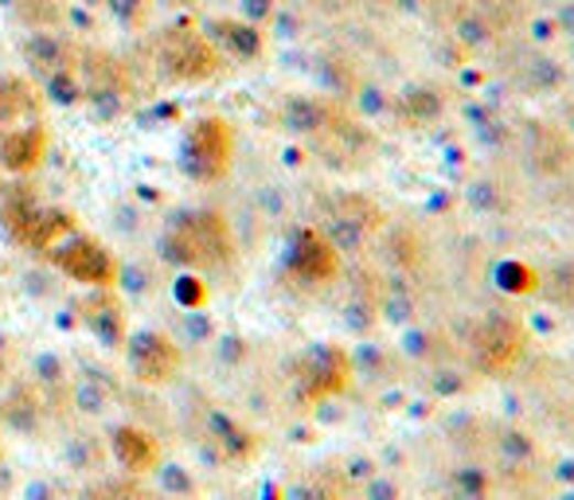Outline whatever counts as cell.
<instances>
[{
    "mask_svg": "<svg viewBox=\"0 0 574 500\" xmlns=\"http://www.w3.org/2000/svg\"><path fill=\"white\" fill-rule=\"evenodd\" d=\"M164 259L184 270H215L235 259L231 224L219 211H188L169 227L161 242Z\"/></svg>",
    "mask_w": 574,
    "mask_h": 500,
    "instance_id": "obj_1",
    "label": "cell"
},
{
    "mask_svg": "<svg viewBox=\"0 0 574 500\" xmlns=\"http://www.w3.org/2000/svg\"><path fill=\"white\" fill-rule=\"evenodd\" d=\"M235 133L224 118H199L184 141V173L199 184H215L231 173Z\"/></svg>",
    "mask_w": 574,
    "mask_h": 500,
    "instance_id": "obj_2",
    "label": "cell"
},
{
    "mask_svg": "<svg viewBox=\"0 0 574 500\" xmlns=\"http://www.w3.org/2000/svg\"><path fill=\"white\" fill-rule=\"evenodd\" d=\"M156 59L176 83H204L224 63L212 47V40L199 35L196 28H169L161 35V44H156Z\"/></svg>",
    "mask_w": 574,
    "mask_h": 500,
    "instance_id": "obj_3",
    "label": "cell"
},
{
    "mask_svg": "<svg viewBox=\"0 0 574 500\" xmlns=\"http://www.w3.org/2000/svg\"><path fill=\"white\" fill-rule=\"evenodd\" d=\"M52 259H55V267L71 278V282H83V285H90V290H110V285L118 282V274H121L118 259H113L110 250H106L98 239L78 235V231L67 235V239L52 250Z\"/></svg>",
    "mask_w": 574,
    "mask_h": 500,
    "instance_id": "obj_4",
    "label": "cell"
},
{
    "mask_svg": "<svg viewBox=\"0 0 574 500\" xmlns=\"http://www.w3.org/2000/svg\"><path fill=\"white\" fill-rule=\"evenodd\" d=\"M181 348L176 340L156 333V328H141L129 337V371H133V380L149 383V388H164L181 376Z\"/></svg>",
    "mask_w": 574,
    "mask_h": 500,
    "instance_id": "obj_5",
    "label": "cell"
},
{
    "mask_svg": "<svg viewBox=\"0 0 574 500\" xmlns=\"http://www.w3.org/2000/svg\"><path fill=\"white\" fill-rule=\"evenodd\" d=\"M47 156V130L40 121H24V126H9L0 130V164L17 176L35 173Z\"/></svg>",
    "mask_w": 574,
    "mask_h": 500,
    "instance_id": "obj_6",
    "label": "cell"
},
{
    "mask_svg": "<svg viewBox=\"0 0 574 500\" xmlns=\"http://www.w3.org/2000/svg\"><path fill=\"white\" fill-rule=\"evenodd\" d=\"M9 235L17 242H24L28 250H47V254H52L67 235H75V216H71V211H59V207L35 204Z\"/></svg>",
    "mask_w": 574,
    "mask_h": 500,
    "instance_id": "obj_7",
    "label": "cell"
},
{
    "mask_svg": "<svg viewBox=\"0 0 574 500\" xmlns=\"http://www.w3.org/2000/svg\"><path fill=\"white\" fill-rule=\"evenodd\" d=\"M290 270L305 285H321L336 274V247L317 231H301L290 250Z\"/></svg>",
    "mask_w": 574,
    "mask_h": 500,
    "instance_id": "obj_8",
    "label": "cell"
},
{
    "mask_svg": "<svg viewBox=\"0 0 574 500\" xmlns=\"http://www.w3.org/2000/svg\"><path fill=\"white\" fill-rule=\"evenodd\" d=\"M348 383V360L336 348H321L301 363V395L305 399H325Z\"/></svg>",
    "mask_w": 574,
    "mask_h": 500,
    "instance_id": "obj_9",
    "label": "cell"
},
{
    "mask_svg": "<svg viewBox=\"0 0 574 500\" xmlns=\"http://www.w3.org/2000/svg\"><path fill=\"white\" fill-rule=\"evenodd\" d=\"M110 449L129 477L153 474V469L161 466V446H156L153 434L141 431V426H118L110 438Z\"/></svg>",
    "mask_w": 574,
    "mask_h": 500,
    "instance_id": "obj_10",
    "label": "cell"
},
{
    "mask_svg": "<svg viewBox=\"0 0 574 500\" xmlns=\"http://www.w3.org/2000/svg\"><path fill=\"white\" fill-rule=\"evenodd\" d=\"M83 317L106 348H118L126 340V313L106 290H98V297H90V302H83Z\"/></svg>",
    "mask_w": 574,
    "mask_h": 500,
    "instance_id": "obj_11",
    "label": "cell"
},
{
    "mask_svg": "<svg viewBox=\"0 0 574 500\" xmlns=\"http://www.w3.org/2000/svg\"><path fill=\"white\" fill-rule=\"evenodd\" d=\"M477 348L485 368H512V363L520 360V333H516L508 320H492Z\"/></svg>",
    "mask_w": 574,
    "mask_h": 500,
    "instance_id": "obj_12",
    "label": "cell"
},
{
    "mask_svg": "<svg viewBox=\"0 0 574 500\" xmlns=\"http://www.w3.org/2000/svg\"><path fill=\"white\" fill-rule=\"evenodd\" d=\"M40 95L20 78H0V126H17V121H35Z\"/></svg>",
    "mask_w": 574,
    "mask_h": 500,
    "instance_id": "obj_13",
    "label": "cell"
},
{
    "mask_svg": "<svg viewBox=\"0 0 574 500\" xmlns=\"http://www.w3.org/2000/svg\"><path fill=\"white\" fill-rule=\"evenodd\" d=\"M28 59H32V67L47 78V75H55V70L67 67L71 52L63 47V40H55V35H35L32 44H28Z\"/></svg>",
    "mask_w": 574,
    "mask_h": 500,
    "instance_id": "obj_14",
    "label": "cell"
},
{
    "mask_svg": "<svg viewBox=\"0 0 574 500\" xmlns=\"http://www.w3.org/2000/svg\"><path fill=\"white\" fill-rule=\"evenodd\" d=\"M4 419L17 431H35L40 426V399H35L32 388H17L9 399H4Z\"/></svg>",
    "mask_w": 574,
    "mask_h": 500,
    "instance_id": "obj_15",
    "label": "cell"
},
{
    "mask_svg": "<svg viewBox=\"0 0 574 500\" xmlns=\"http://www.w3.org/2000/svg\"><path fill=\"white\" fill-rule=\"evenodd\" d=\"M212 434H215V446L224 449V457H231V461H239V457H247L250 449H254L250 434H242L239 426L227 423V419H219V414L212 419Z\"/></svg>",
    "mask_w": 574,
    "mask_h": 500,
    "instance_id": "obj_16",
    "label": "cell"
},
{
    "mask_svg": "<svg viewBox=\"0 0 574 500\" xmlns=\"http://www.w3.org/2000/svg\"><path fill=\"white\" fill-rule=\"evenodd\" d=\"M172 294H176V302H181L184 313H199V309H204V302H207V290H204V282H199L196 274H181V278H176Z\"/></svg>",
    "mask_w": 574,
    "mask_h": 500,
    "instance_id": "obj_17",
    "label": "cell"
},
{
    "mask_svg": "<svg viewBox=\"0 0 574 500\" xmlns=\"http://www.w3.org/2000/svg\"><path fill=\"white\" fill-rule=\"evenodd\" d=\"M86 500H149V497L133 481H98L95 489H86Z\"/></svg>",
    "mask_w": 574,
    "mask_h": 500,
    "instance_id": "obj_18",
    "label": "cell"
},
{
    "mask_svg": "<svg viewBox=\"0 0 574 500\" xmlns=\"http://www.w3.org/2000/svg\"><path fill=\"white\" fill-rule=\"evenodd\" d=\"M219 32V40H224L227 47H235L239 55H258V32L254 28H242V24H219L215 28Z\"/></svg>",
    "mask_w": 574,
    "mask_h": 500,
    "instance_id": "obj_19",
    "label": "cell"
},
{
    "mask_svg": "<svg viewBox=\"0 0 574 500\" xmlns=\"http://www.w3.org/2000/svg\"><path fill=\"white\" fill-rule=\"evenodd\" d=\"M43 83H47V95H52L55 102H78V98H83V83H78L67 67L55 70V75H47Z\"/></svg>",
    "mask_w": 574,
    "mask_h": 500,
    "instance_id": "obj_20",
    "label": "cell"
},
{
    "mask_svg": "<svg viewBox=\"0 0 574 500\" xmlns=\"http://www.w3.org/2000/svg\"><path fill=\"white\" fill-rule=\"evenodd\" d=\"M67 461H71L75 469H83V474H86V469H98V466H102V449H98L95 442H90V438L83 434V438H71Z\"/></svg>",
    "mask_w": 574,
    "mask_h": 500,
    "instance_id": "obj_21",
    "label": "cell"
},
{
    "mask_svg": "<svg viewBox=\"0 0 574 500\" xmlns=\"http://www.w3.org/2000/svg\"><path fill=\"white\" fill-rule=\"evenodd\" d=\"M63 376H67V371H63V363L55 360V356H40V360H35V383L47 388L52 395H59V388L67 383Z\"/></svg>",
    "mask_w": 574,
    "mask_h": 500,
    "instance_id": "obj_22",
    "label": "cell"
},
{
    "mask_svg": "<svg viewBox=\"0 0 574 500\" xmlns=\"http://www.w3.org/2000/svg\"><path fill=\"white\" fill-rule=\"evenodd\" d=\"M75 403L83 406L86 414H102L106 403H110V395H106V391L98 388V383L86 380V383H78V388H75Z\"/></svg>",
    "mask_w": 574,
    "mask_h": 500,
    "instance_id": "obj_23",
    "label": "cell"
},
{
    "mask_svg": "<svg viewBox=\"0 0 574 500\" xmlns=\"http://www.w3.org/2000/svg\"><path fill=\"white\" fill-rule=\"evenodd\" d=\"M113 9H118L121 20H129V24H138L141 17H145V0H110Z\"/></svg>",
    "mask_w": 574,
    "mask_h": 500,
    "instance_id": "obj_24",
    "label": "cell"
},
{
    "mask_svg": "<svg viewBox=\"0 0 574 500\" xmlns=\"http://www.w3.org/2000/svg\"><path fill=\"white\" fill-rule=\"evenodd\" d=\"M4 368H9V337L0 333V376H4Z\"/></svg>",
    "mask_w": 574,
    "mask_h": 500,
    "instance_id": "obj_25",
    "label": "cell"
},
{
    "mask_svg": "<svg viewBox=\"0 0 574 500\" xmlns=\"http://www.w3.org/2000/svg\"><path fill=\"white\" fill-rule=\"evenodd\" d=\"M247 4H250V12H267L274 0H247Z\"/></svg>",
    "mask_w": 574,
    "mask_h": 500,
    "instance_id": "obj_26",
    "label": "cell"
},
{
    "mask_svg": "<svg viewBox=\"0 0 574 500\" xmlns=\"http://www.w3.org/2000/svg\"><path fill=\"white\" fill-rule=\"evenodd\" d=\"M169 4H192V0H169Z\"/></svg>",
    "mask_w": 574,
    "mask_h": 500,
    "instance_id": "obj_27",
    "label": "cell"
}]
</instances>
